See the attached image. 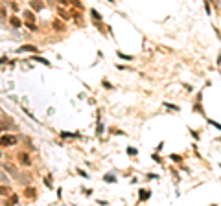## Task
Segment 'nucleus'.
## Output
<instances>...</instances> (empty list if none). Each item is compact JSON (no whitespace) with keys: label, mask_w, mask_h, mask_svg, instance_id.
<instances>
[{"label":"nucleus","mask_w":221,"mask_h":206,"mask_svg":"<svg viewBox=\"0 0 221 206\" xmlns=\"http://www.w3.org/2000/svg\"><path fill=\"white\" fill-rule=\"evenodd\" d=\"M17 144V136H13V134H7V136H2L0 138V145H15Z\"/></svg>","instance_id":"nucleus-1"},{"label":"nucleus","mask_w":221,"mask_h":206,"mask_svg":"<svg viewBox=\"0 0 221 206\" xmlns=\"http://www.w3.org/2000/svg\"><path fill=\"white\" fill-rule=\"evenodd\" d=\"M7 20H9V24H11L13 28H22V20H20L17 15H11V17H9Z\"/></svg>","instance_id":"nucleus-2"},{"label":"nucleus","mask_w":221,"mask_h":206,"mask_svg":"<svg viewBox=\"0 0 221 206\" xmlns=\"http://www.w3.org/2000/svg\"><path fill=\"white\" fill-rule=\"evenodd\" d=\"M30 6H31V9H35V11H41V9L44 7V2L43 0H30Z\"/></svg>","instance_id":"nucleus-3"},{"label":"nucleus","mask_w":221,"mask_h":206,"mask_svg":"<svg viewBox=\"0 0 221 206\" xmlns=\"http://www.w3.org/2000/svg\"><path fill=\"white\" fill-rule=\"evenodd\" d=\"M18 162L22 166H31V160H30V157L26 153H18Z\"/></svg>","instance_id":"nucleus-4"},{"label":"nucleus","mask_w":221,"mask_h":206,"mask_svg":"<svg viewBox=\"0 0 221 206\" xmlns=\"http://www.w3.org/2000/svg\"><path fill=\"white\" fill-rule=\"evenodd\" d=\"M57 13H59V17H61V18H65V20H70V18H72L70 11H67V9H65V7H61V6L57 7Z\"/></svg>","instance_id":"nucleus-5"},{"label":"nucleus","mask_w":221,"mask_h":206,"mask_svg":"<svg viewBox=\"0 0 221 206\" xmlns=\"http://www.w3.org/2000/svg\"><path fill=\"white\" fill-rule=\"evenodd\" d=\"M22 13H24V20H26V22H33V20H35V15H33L31 9H26V11H22Z\"/></svg>","instance_id":"nucleus-6"},{"label":"nucleus","mask_w":221,"mask_h":206,"mask_svg":"<svg viewBox=\"0 0 221 206\" xmlns=\"http://www.w3.org/2000/svg\"><path fill=\"white\" fill-rule=\"evenodd\" d=\"M37 48L35 46H31V44H26V46H20V48H17V52L18 53H22V52H35Z\"/></svg>","instance_id":"nucleus-7"},{"label":"nucleus","mask_w":221,"mask_h":206,"mask_svg":"<svg viewBox=\"0 0 221 206\" xmlns=\"http://www.w3.org/2000/svg\"><path fill=\"white\" fill-rule=\"evenodd\" d=\"M149 195H151V191H147V190H146V191H140L138 199H140V201H147V199H149Z\"/></svg>","instance_id":"nucleus-8"},{"label":"nucleus","mask_w":221,"mask_h":206,"mask_svg":"<svg viewBox=\"0 0 221 206\" xmlns=\"http://www.w3.org/2000/svg\"><path fill=\"white\" fill-rule=\"evenodd\" d=\"M90 15H92V18H94V22H96V20L100 22V20H101V15L96 11V9H90Z\"/></svg>","instance_id":"nucleus-9"},{"label":"nucleus","mask_w":221,"mask_h":206,"mask_svg":"<svg viewBox=\"0 0 221 206\" xmlns=\"http://www.w3.org/2000/svg\"><path fill=\"white\" fill-rule=\"evenodd\" d=\"M54 26H55L57 31H63V30H65V24H63L61 20H54Z\"/></svg>","instance_id":"nucleus-10"},{"label":"nucleus","mask_w":221,"mask_h":206,"mask_svg":"<svg viewBox=\"0 0 221 206\" xmlns=\"http://www.w3.org/2000/svg\"><path fill=\"white\" fill-rule=\"evenodd\" d=\"M24 195H26V197H28V199H33V197H35V190H33V188H28Z\"/></svg>","instance_id":"nucleus-11"},{"label":"nucleus","mask_w":221,"mask_h":206,"mask_svg":"<svg viewBox=\"0 0 221 206\" xmlns=\"http://www.w3.org/2000/svg\"><path fill=\"white\" fill-rule=\"evenodd\" d=\"M0 193H2V195H9V193H11V188H9V186H0Z\"/></svg>","instance_id":"nucleus-12"},{"label":"nucleus","mask_w":221,"mask_h":206,"mask_svg":"<svg viewBox=\"0 0 221 206\" xmlns=\"http://www.w3.org/2000/svg\"><path fill=\"white\" fill-rule=\"evenodd\" d=\"M31 59H33V61H39V63H43V64H46V66H48V64H50V63H48L46 59H43V57H37V55H33V57H31Z\"/></svg>","instance_id":"nucleus-13"},{"label":"nucleus","mask_w":221,"mask_h":206,"mask_svg":"<svg viewBox=\"0 0 221 206\" xmlns=\"http://www.w3.org/2000/svg\"><path fill=\"white\" fill-rule=\"evenodd\" d=\"M26 28H28L30 31H37V26H35L33 22H26Z\"/></svg>","instance_id":"nucleus-14"},{"label":"nucleus","mask_w":221,"mask_h":206,"mask_svg":"<svg viewBox=\"0 0 221 206\" xmlns=\"http://www.w3.org/2000/svg\"><path fill=\"white\" fill-rule=\"evenodd\" d=\"M9 201H11L13 204H17V202H18V197H17V195H11V197H9Z\"/></svg>","instance_id":"nucleus-15"},{"label":"nucleus","mask_w":221,"mask_h":206,"mask_svg":"<svg viewBox=\"0 0 221 206\" xmlns=\"http://www.w3.org/2000/svg\"><path fill=\"white\" fill-rule=\"evenodd\" d=\"M9 6H11V9H15V11H18V6H17V2H9Z\"/></svg>","instance_id":"nucleus-16"},{"label":"nucleus","mask_w":221,"mask_h":206,"mask_svg":"<svg viewBox=\"0 0 221 206\" xmlns=\"http://www.w3.org/2000/svg\"><path fill=\"white\" fill-rule=\"evenodd\" d=\"M44 184H46L48 188H52V180H50V179H46V180H44Z\"/></svg>","instance_id":"nucleus-17"},{"label":"nucleus","mask_w":221,"mask_h":206,"mask_svg":"<svg viewBox=\"0 0 221 206\" xmlns=\"http://www.w3.org/2000/svg\"><path fill=\"white\" fill-rule=\"evenodd\" d=\"M4 63H7V59L6 57H0V64H4Z\"/></svg>","instance_id":"nucleus-18"}]
</instances>
